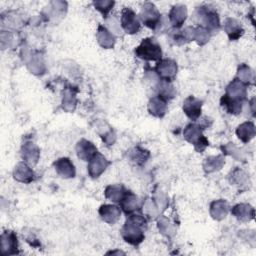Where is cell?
Wrapping results in <instances>:
<instances>
[{"instance_id": "cell-1", "label": "cell", "mask_w": 256, "mask_h": 256, "mask_svg": "<svg viewBox=\"0 0 256 256\" xmlns=\"http://www.w3.org/2000/svg\"><path fill=\"white\" fill-rule=\"evenodd\" d=\"M147 228V220L140 213L128 215L122 229L121 236L125 242L137 246L143 242L145 238L144 231Z\"/></svg>"}, {"instance_id": "cell-2", "label": "cell", "mask_w": 256, "mask_h": 256, "mask_svg": "<svg viewBox=\"0 0 256 256\" xmlns=\"http://www.w3.org/2000/svg\"><path fill=\"white\" fill-rule=\"evenodd\" d=\"M194 19L198 25L206 29L210 35L218 32L220 29V19L218 13L209 7H198L194 13Z\"/></svg>"}, {"instance_id": "cell-3", "label": "cell", "mask_w": 256, "mask_h": 256, "mask_svg": "<svg viewBox=\"0 0 256 256\" xmlns=\"http://www.w3.org/2000/svg\"><path fill=\"white\" fill-rule=\"evenodd\" d=\"M135 55L146 61H159L162 58V49L153 37L145 38L135 48Z\"/></svg>"}, {"instance_id": "cell-4", "label": "cell", "mask_w": 256, "mask_h": 256, "mask_svg": "<svg viewBox=\"0 0 256 256\" xmlns=\"http://www.w3.org/2000/svg\"><path fill=\"white\" fill-rule=\"evenodd\" d=\"M202 127L199 124L190 123L183 130V137L190 144H193L195 150L199 153L203 152L209 145L207 138L202 133Z\"/></svg>"}, {"instance_id": "cell-5", "label": "cell", "mask_w": 256, "mask_h": 256, "mask_svg": "<svg viewBox=\"0 0 256 256\" xmlns=\"http://www.w3.org/2000/svg\"><path fill=\"white\" fill-rule=\"evenodd\" d=\"M140 21L152 30H156L161 25V14L152 2H145L139 14Z\"/></svg>"}, {"instance_id": "cell-6", "label": "cell", "mask_w": 256, "mask_h": 256, "mask_svg": "<svg viewBox=\"0 0 256 256\" xmlns=\"http://www.w3.org/2000/svg\"><path fill=\"white\" fill-rule=\"evenodd\" d=\"M223 97L231 102L243 104L247 100V86L238 78H234L227 85Z\"/></svg>"}, {"instance_id": "cell-7", "label": "cell", "mask_w": 256, "mask_h": 256, "mask_svg": "<svg viewBox=\"0 0 256 256\" xmlns=\"http://www.w3.org/2000/svg\"><path fill=\"white\" fill-rule=\"evenodd\" d=\"M177 63L169 58L161 59L154 67V71L160 80L171 82L175 79L177 74Z\"/></svg>"}, {"instance_id": "cell-8", "label": "cell", "mask_w": 256, "mask_h": 256, "mask_svg": "<svg viewBox=\"0 0 256 256\" xmlns=\"http://www.w3.org/2000/svg\"><path fill=\"white\" fill-rule=\"evenodd\" d=\"M121 27L127 34H136L141 28L140 19L136 13L129 7H125L121 11Z\"/></svg>"}, {"instance_id": "cell-9", "label": "cell", "mask_w": 256, "mask_h": 256, "mask_svg": "<svg viewBox=\"0 0 256 256\" xmlns=\"http://www.w3.org/2000/svg\"><path fill=\"white\" fill-rule=\"evenodd\" d=\"M119 204H120V208L123 210V212L127 216L130 214L139 213L143 206V203L141 202L139 197L129 190L126 191L124 197L119 202Z\"/></svg>"}, {"instance_id": "cell-10", "label": "cell", "mask_w": 256, "mask_h": 256, "mask_svg": "<svg viewBox=\"0 0 256 256\" xmlns=\"http://www.w3.org/2000/svg\"><path fill=\"white\" fill-rule=\"evenodd\" d=\"M110 165V162L99 152H97L89 161L87 166L88 174L91 178H98Z\"/></svg>"}, {"instance_id": "cell-11", "label": "cell", "mask_w": 256, "mask_h": 256, "mask_svg": "<svg viewBox=\"0 0 256 256\" xmlns=\"http://www.w3.org/2000/svg\"><path fill=\"white\" fill-rule=\"evenodd\" d=\"M1 251L3 255L19 254V244L13 231H4L1 234Z\"/></svg>"}, {"instance_id": "cell-12", "label": "cell", "mask_w": 256, "mask_h": 256, "mask_svg": "<svg viewBox=\"0 0 256 256\" xmlns=\"http://www.w3.org/2000/svg\"><path fill=\"white\" fill-rule=\"evenodd\" d=\"M202 104H203L202 100L194 96H188L183 102L182 109L189 119H191L192 121H195L201 115Z\"/></svg>"}, {"instance_id": "cell-13", "label": "cell", "mask_w": 256, "mask_h": 256, "mask_svg": "<svg viewBox=\"0 0 256 256\" xmlns=\"http://www.w3.org/2000/svg\"><path fill=\"white\" fill-rule=\"evenodd\" d=\"M187 18V7L183 4H176L172 6L169 11L168 19L170 24L175 29H179L184 24Z\"/></svg>"}, {"instance_id": "cell-14", "label": "cell", "mask_w": 256, "mask_h": 256, "mask_svg": "<svg viewBox=\"0 0 256 256\" xmlns=\"http://www.w3.org/2000/svg\"><path fill=\"white\" fill-rule=\"evenodd\" d=\"M21 157L28 165H35L40 158V149L32 141H27L21 147Z\"/></svg>"}, {"instance_id": "cell-15", "label": "cell", "mask_w": 256, "mask_h": 256, "mask_svg": "<svg viewBox=\"0 0 256 256\" xmlns=\"http://www.w3.org/2000/svg\"><path fill=\"white\" fill-rule=\"evenodd\" d=\"M98 212L101 219L110 225L115 224L120 219V216H121V208L113 204L101 205Z\"/></svg>"}, {"instance_id": "cell-16", "label": "cell", "mask_w": 256, "mask_h": 256, "mask_svg": "<svg viewBox=\"0 0 256 256\" xmlns=\"http://www.w3.org/2000/svg\"><path fill=\"white\" fill-rule=\"evenodd\" d=\"M13 177L18 182L28 184L35 179V173L31 169L30 165L23 161L15 166L13 170Z\"/></svg>"}, {"instance_id": "cell-17", "label": "cell", "mask_w": 256, "mask_h": 256, "mask_svg": "<svg viewBox=\"0 0 256 256\" xmlns=\"http://www.w3.org/2000/svg\"><path fill=\"white\" fill-rule=\"evenodd\" d=\"M56 173L62 178L69 179L73 178L76 174V170L72 161L67 157H62L57 159L53 164Z\"/></svg>"}, {"instance_id": "cell-18", "label": "cell", "mask_w": 256, "mask_h": 256, "mask_svg": "<svg viewBox=\"0 0 256 256\" xmlns=\"http://www.w3.org/2000/svg\"><path fill=\"white\" fill-rule=\"evenodd\" d=\"M223 29L231 41L238 40L244 34L242 24L237 19L232 17H228L225 19Z\"/></svg>"}, {"instance_id": "cell-19", "label": "cell", "mask_w": 256, "mask_h": 256, "mask_svg": "<svg viewBox=\"0 0 256 256\" xmlns=\"http://www.w3.org/2000/svg\"><path fill=\"white\" fill-rule=\"evenodd\" d=\"M76 154L79 159L83 161H89L97 152L96 146L86 139H81L76 144Z\"/></svg>"}, {"instance_id": "cell-20", "label": "cell", "mask_w": 256, "mask_h": 256, "mask_svg": "<svg viewBox=\"0 0 256 256\" xmlns=\"http://www.w3.org/2000/svg\"><path fill=\"white\" fill-rule=\"evenodd\" d=\"M231 214L242 222H248L254 219L255 210L254 208L247 203H240L236 204L231 208Z\"/></svg>"}, {"instance_id": "cell-21", "label": "cell", "mask_w": 256, "mask_h": 256, "mask_svg": "<svg viewBox=\"0 0 256 256\" xmlns=\"http://www.w3.org/2000/svg\"><path fill=\"white\" fill-rule=\"evenodd\" d=\"M96 38H97L99 45L101 47H103L104 49L113 48L115 45V42H116V38H115L114 34L112 32H110V30L103 25L98 26Z\"/></svg>"}, {"instance_id": "cell-22", "label": "cell", "mask_w": 256, "mask_h": 256, "mask_svg": "<svg viewBox=\"0 0 256 256\" xmlns=\"http://www.w3.org/2000/svg\"><path fill=\"white\" fill-rule=\"evenodd\" d=\"M210 215L213 219L215 220H223L226 218L228 212H229V205L226 200L224 199H219V200H214L210 204L209 208Z\"/></svg>"}, {"instance_id": "cell-23", "label": "cell", "mask_w": 256, "mask_h": 256, "mask_svg": "<svg viewBox=\"0 0 256 256\" xmlns=\"http://www.w3.org/2000/svg\"><path fill=\"white\" fill-rule=\"evenodd\" d=\"M149 113L157 118H162L167 112V101L159 96H153L148 102Z\"/></svg>"}, {"instance_id": "cell-24", "label": "cell", "mask_w": 256, "mask_h": 256, "mask_svg": "<svg viewBox=\"0 0 256 256\" xmlns=\"http://www.w3.org/2000/svg\"><path fill=\"white\" fill-rule=\"evenodd\" d=\"M77 88L69 86L66 87L63 91V97H62V108L66 112H72L75 110V107L77 105Z\"/></svg>"}, {"instance_id": "cell-25", "label": "cell", "mask_w": 256, "mask_h": 256, "mask_svg": "<svg viewBox=\"0 0 256 256\" xmlns=\"http://www.w3.org/2000/svg\"><path fill=\"white\" fill-rule=\"evenodd\" d=\"M127 157L133 164L137 166H142L149 159L150 152L140 146H135L128 151Z\"/></svg>"}, {"instance_id": "cell-26", "label": "cell", "mask_w": 256, "mask_h": 256, "mask_svg": "<svg viewBox=\"0 0 256 256\" xmlns=\"http://www.w3.org/2000/svg\"><path fill=\"white\" fill-rule=\"evenodd\" d=\"M255 134H256L255 125L251 121H246V122L240 124L236 128V135L243 143L250 142L254 138Z\"/></svg>"}, {"instance_id": "cell-27", "label": "cell", "mask_w": 256, "mask_h": 256, "mask_svg": "<svg viewBox=\"0 0 256 256\" xmlns=\"http://www.w3.org/2000/svg\"><path fill=\"white\" fill-rule=\"evenodd\" d=\"M155 88H156L157 96L164 99L165 101H169L173 99L176 94V90L174 86L171 84V82H168V81L159 79V82L156 84Z\"/></svg>"}, {"instance_id": "cell-28", "label": "cell", "mask_w": 256, "mask_h": 256, "mask_svg": "<svg viewBox=\"0 0 256 256\" xmlns=\"http://www.w3.org/2000/svg\"><path fill=\"white\" fill-rule=\"evenodd\" d=\"M225 164V159L222 155L209 156L203 162V170L206 174L221 170Z\"/></svg>"}, {"instance_id": "cell-29", "label": "cell", "mask_w": 256, "mask_h": 256, "mask_svg": "<svg viewBox=\"0 0 256 256\" xmlns=\"http://www.w3.org/2000/svg\"><path fill=\"white\" fill-rule=\"evenodd\" d=\"M126 191L127 190L125 189V187L123 185H121V184L108 185L105 188L104 195L110 201H112L114 203H119L122 200V198L124 197Z\"/></svg>"}, {"instance_id": "cell-30", "label": "cell", "mask_w": 256, "mask_h": 256, "mask_svg": "<svg viewBox=\"0 0 256 256\" xmlns=\"http://www.w3.org/2000/svg\"><path fill=\"white\" fill-rule=\"evenodd\" d=\"M228 180L232 185H235L239 188H244L250 184L249 176L240 168H235L228 176Z\"/></svg>"}, {"instance_id": "cell-31", "label": "cell", "mask_w": 256, "mask_h": 256, "mask_svg": "<svg viewBox=\"0 0 256 256\" xmlns=\"http://www.w3.org/2000/svg\"><path fill=\"white\" fill-rule=\"evenodd\" d=\"M246 86L255 84V72L247 64H241L237 69V77Z\"/></svg>"}, {"instance_id": "cell-32", "label": "cell", "mask_w": 256, "mask_h": 256, "mask_svg": "<svg viewBox=\"0 0 256 256\" xmlns=\"http://www.w3.org/2000/svg\"><path fill=\"white\" fill-rule=\"evenodd\" d=\"M27 67L31 71V73L35 75L43 74L46 70L43 57L38 53L33 54L29 57V60L27 61Z\"/></svg>"}, {"instance_id": "cell-33", "label": "cell", "mask_w": 256, "mask_h": 256, "mask_svg": "<svg viewBox=\"0 0 256 256\" xmlns=\"http://www.w3.org/2000/svg\"><path fill=\"white\" fill-rule=\"evenodd\" d=\"M157 227H158L160 233L166 237H172L176 232V228H175L174 224L171 223L170 220L168 218H166L165 216H160L158 218Z\"/></svg>"}, {"instance_id": "cell-34", "label": "cell", "mask_w": 256, "mask_h": 256, "mask_svg": "<svg viewBox=\"0 0 256 256\" xmlns=\"http://www.w3.org/2000/svg\"><path fill=\"white\" fill-rule=\"evenodd\" d=\"M114 4H115V2L111 1V0H97V1H93V6L95 7V9H97L103 15V17L105 19L108 17V14L112 10Z\"/></svg>"}, {"instance_id": "cell-35", "label": "cell", "mask_w": 256, "mask_h": 256, "mask_svg": "<svg viewBox=\"0 0 256 256\" xmlns=\"http://www.w3.org/2000/svg\"><path fill=\"white\" fill-rule=\"evenodd\" d=\"M221 150L222 152L225 154V155H229V156H232L234 159L240 161V160H243V153L241 152L240 149L237 148V146L233 143H227L225 145H222L221 147Z\"/></svg>"}, {"instance_id": "cell-36", "label": "cell", "mask_w": 256, "mask_h": 256, "mask_svg": "<svg viewBox=\"0 0 256 256\" xmlns=\"http://www.w3.org/2000/svg\"><path fill=\"white\" fill-rule=\"evenodd\" d=\"M209 39H210V34L206 29H204L201 26H198L195 28L193 40L196 41L198 45L202 46V45L206 44L209 41Z\"/></svg>"}, {"instance_id": "cell-37", "label": "cell", "mask_w": 256, "mask_h": 256, "mask_svg": "<svg viewBox=\"0 0 256 256\" xmlns=\"http://www.w3.org/2000/svg\"><path fill=\"white\" fill-rule=\"evenodd\" d=\"M142 208L144 209V212L150 217H155L156 215H158L159 208L157 207V205L155 204L153 199H147L146 202L143 203Z\"/></svg>"}, {"instance_id": "cell-38", "label": "cell", "mask_w": 256, "mask_h": 256, "mask_svg": "<svg viewBox=\"0 0 256 256\" xmlns=\"http://www.w3.org/2000/svg\"><path fill=\"white\" fill-rule=\"evenodd\" d=\"M154 202H155V204L157 205V207L160 209H162V210H164L165 208H166V206H167V204H168V199H167V197L162 193V192H160V193H158L155 197H154Z\"/></svg>"}, {"instance_id": "cell-39", "label": "cell", "mask_w": 256, "mask_h": 256, "mask_svg": "<svg viewBox=\"0 0 256 256\" xmlns=\"http://www.w3.org/2000/svg\"><path fill=\"white\" fill-rule=\"evenodd\" d=\"M105 20H106L107 26L110 28V32H111V30H112V32L115 31L116 33H119L121 31V29H120V25L121 24H119L114 18H110V19L106 18Z\"/></svg>"}]
</instances>
